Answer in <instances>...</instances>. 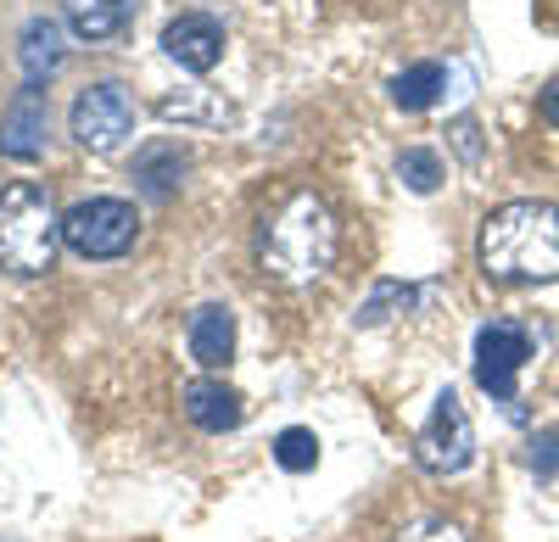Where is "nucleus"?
Listing matches in <instances>:
<instances>
[{
    "mask_svg": "<svg viewBox=\"0 0 559 542\" xmlns=\"http://www.w3.org/2000/svg\"><path fill=\"white\" fill-rule=\"evenodd\" d=\"M481 275L492 286H548L559 280V207L554 202H503L481 224Z\"/></svg>",
    "mask_w": 559,
    "mask_h": 542,
    "instance_id": "obj_1",
    "label": "nucleus"
},
{
    "mask_svg": "<svg viewBox=\"0 0 559 542\" xmlns=\"http://www.w3.org/2000/svg\"><path fill=\"white\" fill-rule=\"evenodd\" d=\"M336 246H342V230H336L331 207H324L313 191H292L258 230V263H263V275L280 280V286L324 280L331 263H336Z\"/></svg>",
    "mask_w": 559,
    "mask_h": 542,
    "instance_id": "obj_2",
    "label": "nucleus"
},
{
    "mask_svg": "<svg viewBox=\"0 0 559 542\" xmlns=\"http://www.w3.org/2000/svg\"><path fill=\"white\" fill-rule=\"evenodd\" d=\"M57 246H62V218L45 196V185L17 179L0 191V268L7 275H45L57 268Z\"/></svg>",
    "mask_w": 559,
    "mask_h": 542,
    "instance_id": "obj_3",
    "label": "nucleus"
},
{
    "mask_svg": "<svg viewBox=\"0 0 559 542\" xmlns=\"http://www.w3.org/2000/svg\"><path fill=\"white\" fill-rule=\"evenodd\" d=\"M471 459H476V425H471V414H464L459 392L448 386L431 402V420L414 431V465L426 475H459Z\"/></svg>",
    "mask_w": 559,
    "mask_h": 542,
    "instance_id": "obj_4",
    "label": "nucleus"
},
{
    "mask_svg": "<svg viewBox=\"0 0 559 542\" xmlns=\"http://www.w3.org/2000/svg\"><path fill=\"white\" fill-rule=\"evenodd\" d=\"M140 236V213L123 196H90L62 213V241L79 257H123Z\"/></svg>",
    "mask_w": 559,
    "mask_h": 542,
    "instance_id": "obj_5",
    "label": "nucleus"
},
{
    "mask_svg": "<svg viewBox=\"0 0 559 542\" xmlns=\"http://www.w3.org/2000/svg\"><path fill=\"white\" fill-rule=\"evenodd\" d=\"M532 364V330L521 320H492L476 330V386L515 414V381Z\"/></svg>",
    "mask_w": 559,
    "mask_h": 542,
    "instance_id": "obj_6",
    "label": "nucleus"
},
{
    "mask_svg": "<svg viewBox=\"0 0 559 542\" xmlns=\"http://www.w3.org/2000/svg\"><path fill=\"white\" fill-rule=\"evenodd\" d=\"M68 129L84 152H118L123 134L134 129V96L123 84H90V89H79Z\"/></svg>",
    "mask_w": 559,
    "mask_h": 542,
    "instance_id": "obj_7",
    "label": "nucleus"
},
{
    "mask_svg": "<svg viewBox=\"0 0 559 542\" xmlns=\"http://www.w3.org/2000/svg\"><path fill=\"white\" fill-rule=\"evenodd\" d=\"M45 134H51V107H45V89L28 84L12 96V107L0 112V157L34 162L45 152Z\"/></svg>",
    "mask_w": 559,
    "mask_h": 542,
    "instance_id": "obj_8",
    "label": "nucleus"
},
{
    "mask_svg": "<svg viewBox=\"0 0 559 542\" xmlns=\"http://www.w3.org/2000/svg\"><path fill=\"white\" fill-rule=\"evenodd\" d=\"M163 51L191 73H213L224 62V23L207 12H185L163 28Z\"/></svg>",
    "mask_w": 559,
    "mask_h": 542,
    "instance_id": "obj_9",
    "label": "nucleus"
},
{
    "mask_svg": "<svg viewBox=\"0 0 559 542\" xmlns=\"http://www.w3.org/2000/svg\"><path fill=\"white\" fill-rule=\"evenodd\" d=\"M179 397H185V420H191L197 431H207V436L236 431L241 414H247V409H241V392L224 386V381H191Z\"/></svg>",
    "mask_w": 559,
    "mask_h": 542,
    "instance_id": "obj_10",
    "label": "nucleus"
},
{
    "mask_svg": "<svg viewBox=\"0 0 559 542\" xmlns=\"http://www.w3.org/2000/svg\"><path fill=\"white\" fill-rule=\"evenodd\" d=\"M185 341H191V358L202 370H224L229 358H236V313H229L224 302H207L191 313V330H185Z\"/></svg>",
    "mask_w": 559,
    "mask_h": 542,
    "instance_id": "obj_11",
    "label": "nucleus"
},
{
    "mask_svg": "<svg viewBox=\"0 0 559 542\" xmlns=\"http://www.w3.org/2000/svg\"><path fill=\"white\" fill-rule=\"evenodd\" d=\"M62 17L79 39L102 45V39H118L134 23V0H62Z\"/></svg>",
    "mask_w": 559,
    "mask_h": 542,
    "instance_id": "obj_12",
    "label": "nucleus"
},
{
    "mask_svg": "<svg viewBox=\"0 0 559 542\" xmlns=\"http://www.w3.org/2000/svg\"><path fill=\"white\" fill-rule=\"evenodd\" d=\"M23 79L28 84H45L57 68H62V57H68V45H62V23L57 17H28L23 23Z\"/></svg>",
    "mask_w": 559,
    "mask_h": 542,
    "instance_id": "obj_13",
    "label": "nucleus"
},
{
    "mask_svg": "<svg viewBox=\"0 0 559 542\" xmlns=\"http://www.w3.org/2000/svg\"><path fill=\"white\" fill-rule=\"evenodd\" d=\"M134 179H140V191H146L152 202H168L179 191V179H185V152L174 141H157L134 157Z\"/></svg>",
    "mask_w": 559,
    "mask_h": 542,
    "instance_id": "obj_14",
    "label": "nucleus"
},
{
    "mask_svg": "<svg viewBox=\"0 0 559 542\" xmlns=\"http://www.w3.org/2000/svg\"><path fill=\"white\" fill-rule=\"evenodd\" d=\"M442 89H448V68L442 62H414V68H403L392 79V101L403 112H426V107L442 101Z\"/></svg>",
    "mask_w": 559,
    "mask_h": 542,
    "instance_id": "obj_15",
    "label": "nucleus"
},
{
    "mask_svg": "<svg viewBox=\"0 0 559 542\" xmlns=\"http://www.w3.org/2000/svg\"><path fill=\"white\" fill-rule=\"evenodd\" d=\"M414 302H419L414 286H403V280H381L376 291H369V302L353 313V320H358L364 330H376V325H386L392 313H403V308H414Z\"/></svg>",
    "mask_w": 559,
    "mask_h": 542,
    "instance_id": "obj_16",
    "label": "nucleus"
},
{
    "mask_svg": "<svg viewBox=\"0 0 559 542\" xmlns=\"http://www.w3.org/2000/svg\"><path fill=\"white\" fill-rule=\"evenodd\" d=\"M397 179H403L414 196H437V185H442V157L426 152V146H408V152H397Z\"/></svg>",
    "mask_w": 559,
    "mask_h": 542,
    "instance_id": "obj_17",
    "label": "nucleus"
},
{
    "mask_svg": "<svg viewBox=\"0 0 559 542\" xmlns=\"http://www.w3.org/2000/svg\"><path fill=\"white\" fill-rule=\"evenodd\" d=\"M274 459H280V470H292V475H308V470L319 465V436H313L308 425H292V431H280V436H274Z\"/></svg>",
    "mask_w": 559,
    "mask_h": 542,
    "instance_id": "obj_18",
    "label": "nucleus"
},
{
    "mask_svg": "<svg viewBox=\"0 0 559 542\" xmlns=\"http://www.w3.org/2000/svg\"><path fill=\"white\" fill-rule=\"evenodd\" d=\"M397 542H464V531L453 520H442V515H426V520H408L397 531Z\"/></svg>",
    "mask_w": 559,
    "mask_h": 542,
    "instance_id": "obj_19",
    "label": "nucleus"
},
{
    "mask_svg": "<svg viewBox=\"0 0 559 542\" xmlns=\"http://www.w3.org/2000/svg\"><path fill=\"white\" fill-rule=\"evenodd\" d=\"M526 465H532V475H543V481L559 475V425H548V431L532 436V459H526Z\"/></svg>",
    "mask_w": 559,
    "mask_h": 542,
    "instance_id": "obj_20",
    "label": "nucleus"
},
{
    "mask_svg": "<svg viewBox=\"0 0 559 542\" xmlns=\"http://www.w3.org/2000/svg\"><path fill=\"white\" fill-rule=\"evenodd\" d=\"M453 141H459L464 162H476V157H481V141H476V118H459V123H453Z\"/></svg>",
    "mask_w": 559,
    "mask_h": 542,
    "instance_id": "obj_21",
    "label": "nucleus"
},
{
    "mask_svg": "<svg viewBox=\"0 0 559 542\" xmlns=\"http://www.w3.org/2000/svg\"><path fill=\"white\" fill-rule=\"evenodd\" d=\"M537 112H543V118H548V123L559 129V79H548V84H543V96H537Z\"/></svg>",
    "mask_w": 559,
    "mask_h": 542,
    "instance_id": "obj_22",
    "label": "nucleus"
}]
</instances>
